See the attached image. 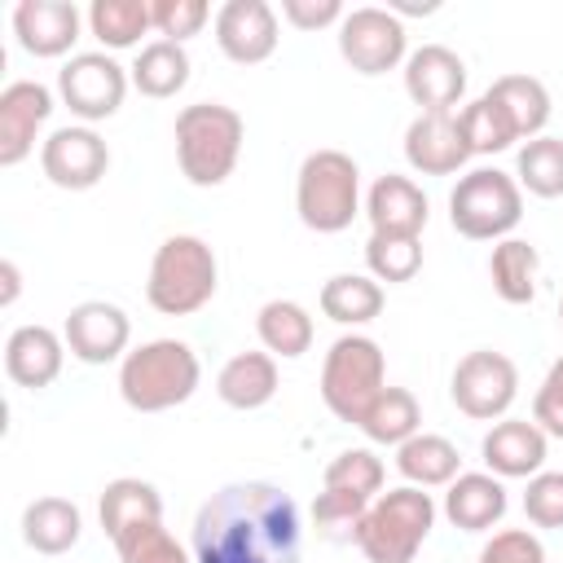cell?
<instances>
[{"label": "cell", "mask_w": 563, "mask_h": 563, "mask_svg": "<svg viewBox=\"0 0 563 563\" xmlns=\"http://www.w3.org/2000/svg\"><path fill=\"white\" fill-rule=\"evenodd\" d=\"M216 286H220L216 251L198 233H172L150 260L145 299L163 317H189L211 303Z\"/></svg>", "instance_id": "obj_4"}, {"label": "cell", "mask_w": 563, "mask_h": 563, "mask_svg": "<svg viewBox=\"0 0 563 563\" xmlns=\"http://www.w3.org/2000/svg\"><path fill=\"white\" fill-rule=\"evenodd\" d=\"M299 506L268 479L216 488L194 515V563H299Z\"/></svg>", "instance_id": "obj_1"}, {"label": "cell", "mask_w": 563, "mask_h": 563, "mask_svg": "<svg viewBox=\"0 0 563 563\" xmlns=\"http://www.w3.org/2000/svg\"><path fill=\"white\" fill-rule=\"evenodd\" d=\"M282 18L295 31H321L343 22V4L339 0H282Z\"/></svg>", "instance_id": "obj_43"}, {"label": "cell", "mask_w": 563, "mask_h": 563, "mask_svg": "<svg viewBox=\"0 0 563 563\" xmlns=\"http://www.w3.org/2000/svg\"><path fill=\"white\" fill-rule=\"evenodd\" d=\"M114 550H119L123 563H194V554H185V545L163 528V519L119 532Z\"/></svg>", "instance_id": "obj_38"}, {"label": "cell", "mask_w": 563, "mask_h": 563, "mask_svg": "<svg viewBox=\"0 0 563 563\" xmlns=\"http://www.w3.org/2000/svg\"><path fill=\"white\" fill-rule=\"evenodd\" d=\"M84 532V515L66 497H35L22 510V541L35 554H66Z\"/></svg>", "instance_id": "obj_26"}, {"label": "cell", "mask_w": 563, "mask_h": 563, "mask_svg": "<svg viewBox=\"0 0 563 563\" xmlns=\"http://www.w3.org/2000/svg\"><path fill=\"white\" fill-rule=\"evenodd\" d=\"M132 70V88L141 97H154V101H167L176 97L185 84H189V53L185 44H172V40H150L136 62L128 66Z\"/></svg>", "instance_id": "obj_27"}, {"label": "cell", "mask_w": 563, "mask_h": 563, "mask_svg": "<svg viewBox=\"0 0 563 563\" xmlns=\"http://www.w3.org/2000/svg\"><path fill=\"white\" fill-rule=\"evenodd\" d=\"M277 9L268 0H224L216 9V44L238 66H260L277 53Z\"/></svg>", "instance_id": "obj_14"}, {"label": "cell", "mask_w": 563, "mask_h": 563, "mask_svg": "<svg viewBox=\"0 0 563 563\" xmlns=\"http://www.w3.org/2000/svg\"><path fill=\"white\" fill-rule=\"evenodd\" d=\"M88 31L101 40V53L106 48H132V44H141V35L154 31L150 0H92Z\"/></svg>", "instance_id": "obj_33"}, {"label": "cell", "mask_w": 563, "mask_h": 563, "mask_svg": "<svg viewBox=\"0 0 563 563\" xmlns=\"http://www.w3.org/2000/svg\"><path fill=\"white\" fill-rule=\"evenodd\" d=\"M506 484L488 471H462L444 493V515L462 532H488L506 515Z\"/></svg>", "instance_id": "obj_22"}, {"label": "cell", "mask_w": 563, "mask_h": 563, "mask_svg": "<svg viewBox=\"0 0 563 563\" xmlns=\"http://www.w3.org/2000/svg\"><path fill=\"white\" fill-rule=\"evenodd\" d=\"M202 365L180 339H150L119 361V396L136 413H163L198 391Z\"/></svg>", "instance_id": "obj_2"}, {"label": "cell", "mask_w": 563, "mask_h": 563, "mask_svg": "<svg viewBox=\"0 0 563 563\" xmlns=\"http://www.w3.org/2000/svg\"><path fill=\"white\" fill-rule=\"evenodd\" d=\"M40 167H44L48 185L79 194V189H92L106 176L110 145L88 123H70V128L48 132V141L40 145Z\"/></svg>", "instance_id": "obj_12"}, {"label": "cell", "mask_w": 563, "mask_h": 563, "mask_svg": "<svg viewBox=\"0 0 563 563\" xmlns=\"http://www.w3.org/2000/svg\"><path fill=\"white\" fill-rule=\"evenodd\" d=\"M383 282L369 273H334L321 286V312L339 325H369L383 312Z\"/></svg>", "instance_id": "obj_30"}, {"label": "cell", "mask_w": 563, "mask_h": 563, "mask_svg": "<svg viewBox=\"0 0 563 563\" xmlns=\"http://www.w3.org/2000/svg\"><path fill=\"white\" fill-rule=\"evenodd\" d=\"M405 92L422 110H453L466 92V62L444 44H422L405 62Z\"/></svg>", "instance_id": "obj_18"}, {"label": "cell", "mask_w": 563, "mask_h": 563, "mask_svg": "<svg viewBox=\"0 0 563 563\" xmlns=\"http://www.w3.org/2000/svg\"><path fill=\"white\" fill-rule=\"evenodd\" d=\"M431 523H435L431 493L400 484V488L374 497V506L356 523L352 541L369 563H413V554L431 537Z\"/></svg>", "instance_id": "obj_5"}, {"label": "cell", "mask_w": 563, "mask_h": 563, "mask_svg": "<svg viewBox=\"0 0 563 563\" xmlns=\"http://www.w3.org/2000/svg\"><path fill=\"white\" fill-rule=\"evenodd\" d=\"M457 123H462V136H466L471 154H501V150H510V145L519 141L510 114H506L488 92L475 97V101L457 114Z\"/></svg>", "instance_id": "obj_37"}, {"label": "cell", "mask_w": 563, "mask_h": 563, "mask_svg": "<svg viewBox=\"0 0 563 563\" xmlns=\"http://www.w3.org/2000/svg\"><path fill=\"white\" fill-rule=\"evenodd\" d=\"M365 264L374 282L400 286L413 282L422 268V238H405V233H369L365 242Z\"/></svg>", "instance_id": "obj_35"}, {"label": "cell", "mask_w": 563, "mask_h": 563, "mask_svg": "<svg viewBox=\"0 0 563 563\" xmlns=\"http://www.w3.org/2000/svg\"><path fill=\"white\" fill-rule=\"evenodd\" d=\"M365 216L374 233H405V238H422L427 229V194L409 180V176H378L365 194Z\"/></svg>", "instance_id": "obj_21"}, {"label": "cell", "mask_w": 563, "mask_h": 563, "mask_svg": "<svg viewBox=\"0 0 563 563\" xmlns=\"http://www.w3.org/2000/svg\"><path fill=\"white\" fill-rule=\"evenodd\" d=\"M559 325H563V299H559Z\"/></svg>", "instance_id": "obj_45"}, {"label": "cell", "mask_w": 563, "mask_h": 563, "mask_svg": "<svg viewBox=\"0 0 563 563\" xmlns=\"http://www.w3.org/2000/svg\"><path fill=\"white\" fill-rule=\"evenodd\" d=\"M475 563H545V545L528 528H501L484 541Z\"/></svg>", "instance_id": "obj_41"}, {"label": "cell", "mask_w": 563, "mask_h": 563, "mask_svg": "<svg viewBox=\"0 0 563 563\" xmlns=\"http://www.w3.org/2000/svg\"><path fill=\"white\" fill-rule=\"evenodd\" d=\"M387 387V356L369 334H343L321 361V400L339 422H361L369 400Z\"/></svg>", "instance_id": "obj_8"}, {"label": "cell", "mask_w": 563, "mask_h": 563, "mask_svg": "<svg viewBox=\"0 0 563 563\" xmlns=\"http://www.w3.org/2000/svg\"><path fill=\"white\" fill-rule=\"evenodd\" d=\"M97 515H101V532L114 541L119 532L136 528V523H158L163 519V497L150 479H136V475H119L101 488V501H97Z\"/></svg>", "instance_id": "obj_25"}, {"label": "cell", "mask_w": 563, "mask_h": 563, "mask_svg": "<svg viewBox=\"0 0 563 563\" xmlns=\"http://www.w3.org/2000/svg\"><path fill=\"white\" fill-rule=\"evenodd\" d=\"M383 479H387V471H383V457H378L374 449H343V453L325 466L321 488L347 493V497H361V501H374V497L383 493Z\"/></svg>", "instance_id": "obj_36"}, {"label": "cell", "mask_w": 563, "mask_h": 563, "mask_svg": "<svg viewBox=\"0 0 563 563\" xmlns=\"http://www.w3.org/2000/svg\"><path fill=\"white\" fill-rule=\"evenodd\" d=\"M550 435L532 418H497L479 444L488 475L497 479H532L545 466Z\"/></svg>", "instance_id": "obj_17"}, {"label": "cell", "mask_w": 563, "mask_h": 563, "mask_svg": "<svg viewBox=\"0 0 563 563\" xmlns=\"http://www.w3.org/2000/svg\"><path fill=\"white\" fill-rule=\"evenodd\" d=\"M62 339H66V352L84 365H110V361H123L128 356V339H132V321L119 303H106V299H84L66 312V325H62Z\"/></svg>", "instance_id": "obj_13"}, {"label": "cell", "mask_w": 563, "mask_h": 563, "mask_svg": "<svg viewBox=\"0 0 563 563\" xmlns=\"http://www.w3.org/2000/svg\"><path fill=\"white\" fill-rule=\"evenodd\" d=\"M374 444H405V440H413L418 431H422V409H418V400H413V391L409 387H383L374 400H369V409L361 413V422H356Z\"/></svg>", "instance_id": "obj_28"}, {"label": "cell", "mask_w": 563, "mask_h": 563, "mask_svg": "<svg viewBox=\"0 0 563 563\" xmlns=\"http://www.w3.org/2000/svg\"><path fill=\"white\" fill-rule=\"evenodd\" d=\"M537 246L523 242V238H501L488 255V277H493V290L506 299V303H532L537 295Z\"/></svg>", "instance_id": "obj_32"}, {"label": "cell", "mask_w": 563, "mask_h": 563, "mask_svg": "<svg viewBox=\"0 0 563 563\" xmlns=\"http://www.w3.org/2000/svg\"><path fill=\"white\" fill-rule=\"evenodd\" d=\"M295 211L312 233H343L361 211V167L343 150H312L299 163Z\"/></svg>", "instance_id": "obj_6"}, {"label": "cell", "mask_w": 563, "mask_h": 563, "mask_svg": "<svg viewBox=\"0 0 563 563\" xmlns=\"http://www.w3.org/2000/svg\"><path fill=\"white\" fill-rule=\"evenodd\" d=\"M62 361H66V339L48 325H18L4 339V374L26 391L57 383Z\"/></svg>", "instance_id": "obj_20"}, {"label": "cell", "mask_w": 563, "mask_h": 563, "mask_svg": "<svg viewBox=\"0 0 563 563\" xmlns=\"http://www.w3.org/2000/svg\"><path fill=\"white\" fill-rule=\"evenodd\" d=\"M339 53L356 75H387L409 62V31L391 9L361 4L339 22Z\"/></svg>", "instance_id": "obj_10"}, {"label": "cell", "mask_w": 563, "mask_h": 563, "mask_svg": "<svg viewBox=\"0 0 563 563\" xmlns=\"http://www.w3.org/2000/svg\"><path fill=\"white\" fill-rule=\"evenodd\" d=\"M150 18H154V31L172 44H185L189 35H198L211 18L207 0H150Z\"/></svg>", "instance_id": "obj_39"}, {"label": "cell", "mask_w": 563, "mask_h": 563, "mask_svg": "<svg viewBox=\"0 0 563 563\" xmlns=\"http://www.w3.org/2000/svg\"><path fill=\"white\" fill-rule=\"evenodd\" d=\"M79 22L70 0H22L13 9V35L31 57H66L79 40Z\"/></svg>", "instance_id": "obj_19"}, {"label": "cell", "mask_w": 563, "mask_h": 563, "mask_svg": "<svg viewBox=\"0 0 563 563\" xmlns=\"http://www.w3.org/2000/svg\"><path fill=\"white\" fill-rule=\"evenodd\" d=\"M488 97L510 114L519 141H532V136H545V123H550V92L541 79L532 75H501L488 84Z\"/></svg>", "instance_id": "obj_29"}, {"label": "cell", "mask_w": 563, "mask_h": 563, "mask_svg": "<svg viewBox=\"0 0 563 563\" xmlns=\"http://www.w3.org/2000/svg\"><path fill=\"white\" fill-rule=\"evenodd\" d=\"M128 84H132V75L110 53H75L57 70L62 106L84 123H101V119L119 114V106L128 97Z\"/></svg>", "instance_id": "obj_11"}, {"label": "cell", "mask_w": 563, "mask_h": 563, "mask_svg": "<svg viewBox=\"0 0 563 563\" xmlns=\"http://www.w3.org/2000/svg\"><path fill=\"white\" fill-rule=\"evenodd\" d=\"M0 282H4V290H0V303L9 308V303L18 299V290H22V273H18V264H13V260H0Z\"/></svg>", "instance_id": "obj_44"}, {"label": "cell", "mask_w": 563, "mask_h": 563, "mask_svg": "<svg viewBox=\"0 0 563 563\" xmlns=\"http://www.w3.org/2000/svg\"><path fill=\"white\" fill-rule=\"evenodd\" d=\"M216 396L229 409H264L277 396V361L273 352H238L216 374Z\"/></svg>", "instance_id": "obj_23"}, {"label": "cell", "mask_w": 563, "mask_h": 563, "mask_svg": "<svg viewBox=\"0 0 563 563\" xmlns=\"http://www.w3.org/2000/svg\"><path fill=\"white\" fill-rule=\"evenodd\" d=\"M396 471L413 488H449L462 475V453H457V444L449 435L418 431L413 440H405L396 449Z\"/></svg>", "instance_id": "obj_24"}, {"label": "cell", "mask_w": 563, "mask_h": 563, "mask_svg": "<svg viewBox=\"0 0 563 563\" xmlns=\"http://www.w3.org/2000/svg\"><path fill=\"white\" fill-rule=\"evenodd\" d=\"M532 422H537L545 435H559V440H563V356L550 365L545 383H541L537 396H532Z\"/></svg>", "instance_id": "obj_42"}, {"label": "cell", "mask_w": 563, "mask_h": 563, "mask_svg": "<svg viewBox=\"0 0 563 563\" xmlns=\"http://www.w3.org/2000/svg\"><path fill=\"white\" fill-rule=\"evenodd\" d=\"M255 334L260 343L273 352V356H303L312 347V317L303 303L295 299H268L260 312H255Z\"/></svg>", "instance_id": "obj_31"}, {"label": "cell", "mask_w": 563, "mask_h": 563, "mask_svg": "<svg viewBox=\"0 0 563 563\" xmlns=\"http://www.w3.org/2000/svg\"><path fill=\"white\" fill-rule=\"evenodd\" d=\"M242 114L220 101H194L176 114V163L189 185L216 189L233 176L242 154Z\"/></svg>", "instance_id": "obj_3"}, {"label": "cell", "mask_w": 563, "mask_h": 563, "mask_svg": "<svg viewBox=\"0 0 563 563\" xmlns=\"http://www.w3.org/2000/svg\"><path fill=\"white\" fill-rule=\"evenodd\" d=\"M53 114V92L35 79H13L0 92V167H18L35 150V132Z\"/></svg>", "instance_id": "obj_16"}, {"label": "cell", "mask_w": 563, "mask_h": 563, "mask_svg": "<svg viewBox=\"0 0 563 563\" xmlns=\"http://www.w3.org/2000/svg\"><path fill=\"white\" fill-rule=\"evenodd\" d=\"M405 158L422 176H453L471 158L457 114L453 110H418V119L405 128Z\"/></svg>", "instance_id": "obj_15"}, {"label": "cell", "mask_w": 563, "mask_h": 563, "mask_svg": "<svg viewBox=\"0 0 563 563\" xmlns=\"http://www.w3.org/2000/svg\"><path fill=\"white\" fill-rule=\"evenodd\" d=\"M523 515L537 528H563V471H537L528 479Z\"/></svg>", "instance_id": "obj_40"}, {"label": "cell", "mask_w": 563, "mask_h": 563, "mask_svg": "<svg viewBox=\"0 0 563 563\" xmlns=\"http://www.w3.org/2000/svg\"><path fill=\"white\" fill-rule=\"evenodd\" d=\"M519 189L537 198H563V136H532L515 158Z\"/></svg>", "instance_id": "obj_34"}, {"label": "cell", "mask_w": 563, "mask_h": 563, "mask_svg": "<svg viewBox=\"0 0 563 563\" xmlns=\"http://www.w3.org/2000/svg\"><path fill=\"white\" fill-rule=\"evenodd\" d=\"M449 396L453 405L475 418V422H493V418H506V409L515 405L519 396V369L506 352H493V347H475L466 352L457 365H453V378H449Z\"/></svg>", "instance_id": "obj_9"}, {"label": "cell", "mask_w": 563, "mask_h": 563, "mask_svg": "<svg viewBox=\"0 0 563 563\" xmlns=\"http://www.w3.org/2000/svg\"><path fill=\"white\" fill-rule=\"evenodd\" d=\"M449 220L471 242H501L523 220V189L501 167H475L453 185Z\"/></svg>", "instance_id": "obj_7"}]
</instances>
